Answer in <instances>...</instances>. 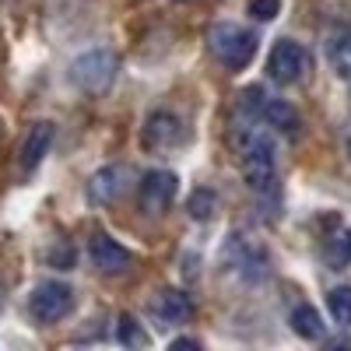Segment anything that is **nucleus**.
I'll return each instance as SVG.
<instances>
[{
	"mask_svg": "<svg viewBox=\"0 0 351 351\" xmlns=\"http://www.w3.org/2000/svg\"><path fill=\"white\" fill-rule=\"evenodd\" d=\"M243 172H246V183L256 193H267L274 186V172H278V158H274V141L271 134L263 130H246L243 137Z\"/></svg>",
	"mask_w": 351,
	"mask_h": 351,
	"instance_id": "1",
	"label": "nucleus"
},
{
	"mask_svg": "<svg viewBox=\"0 0 351 351\" xmlns=\"http://www.w3.org/2000/svg\"><path fill=\"white\" fill-rule=\"evenodd\" d=\"M208 43H211V53L228 67V71H243L250 67V60L256 56V36L243 25H215L208 32Z\"/></svg>",
	"mask_w": 351,
	"mask_h": 351,
	"instance_id": "2",
	"label": "nucleus"
},
{
	"mask_svg": "<svg viewBox=\"0 0 351 351\" xmlns=\"http://www.w3.org/2000/svg\"><path fill=\"white\" fill-rule=\"evenodd\" d=\"M116 67L120 64H116V56L109 49H88L71 64V81L95 95V92H106V88L116 81Z\"/></svg>",
	"mask_w": 351,
	"mask_h": 351,
	"instance_id": "3",
	"label": "nucleus"
},
{
	"mask_svg": "<svg viewBox=\"0 0 351 351\" xmlns=\"http://www.w3.org/2000/svg\"><path fill=\"white\" fill-rule=\"evenodd\" d=\"M74 309V288L64 281H43L32 299H28V313H32L39 324H56Z\"/></svg>",
	"mask_w": 351,
	"mask_h": 351,
	"instance_id": "4",
	"label": "nucleus"
},
{
	"mask_svg": "<svg viewBox=\"0 0 351 351\" xmlns=\"http://www.w3.org/2000/svg\"><path fill=\"white\" fill-rule=\"evenodd\" d=\"M176 190H180L176 172H169V169H152V172H144L141 190H137L141 211H144V215H162L169 204L176 200Z\"/></svg>",
	"mask_w": 351,
	"mask_h": 351,
	"instance_id": "5",
	"label": "nucleus"
},
{
	"mask_svg": "<svg viewBox=\"0 0 351 351\" xmlns=\"http://www.w3.org/2000/svg\"><path fill=\"white\" fill-rule=\"evenodd\" d=\"M221 260H225V267L236 271L243 281H260L263 271H267V253H263L256 243H250L246 236H232Z\"/></svg>",
	"mask_w": 351,
	"mask_h": 351,
	"instance_id": "6",
	"label": "nucleus"
},
{
	"mask_svg": "<svg viewBox=\"0 0 351 351\" xmlns=\"http://www.w3.org/2000/svg\"><path fill=\"white\" fill-rule=\"evenodd\" d=\"M306 71H309V53L291 39H281L267 56V74L278 84H295Z\"/></svg>",
	"mask_w": 351,
	"mask_h": 351,
	"instance_id": "7",
	"label": "nucleus"
},
{
	"mask_svg": "<svg viewBox=\"0 0 351 351\" xmlns=\"http://www.w3.org/2000/svg\"><path fill=\"white\" fill-rule=\"evenodd\" d=\"M127 180H130L127 165H106V169H99L92 180H88V200L99 204V208L120 200L123 190H127Z\"/></svg>",
	"mask_w": 351,
	"mask_h": 351,
	"instance_id": "8",
	"label": "nucleus"
},
{
	"mask_svg": "<svg viewBox=\"0 0 351 351\" xmlns=\"http://www.w3.org/2000/svg\"><path fill=\"white\" fill-rule=\"evenodd\" d=\"M152 313L162 319L165 327H180V324H186V319L193 316V302L180 288H162L158 295L152 299Z\"/></svg>",
	"mask_w": 351,
	"mask_h": 351,
	"instance_id": "9",
	"label": "nucleus"
},
{
	"mask_svg": "<svg viewBox=\"0 0 351 351\" xmlns=\"http://www.w3.org/2000/svg\"><path fill=\"white\" fill-rule=\"evenodd\" d=\"M88 256H92V263L102 271V274H123L130 267V253L116 243L112 236H106V232H99V236L92 239V246H88Z\"/></svg>",
	"mask_w": 351,
	"mask_h": 351,
	"instance_id": "10",
	"label": "nucleus"
},
{
	"mask_svg": "<svg viewBox=\"0 0 351 351\" xmlns=\"http://www.w3.org/2000/svg\"><path fill=\"white\" fill-rule=\"evenodd\" d=\"M183 137V123L176 120L172 112H165V109H158V112H152L148 116V123H144V148H172L176 141Z\"/></svg>",
	"mask_w": 351,
	"mask_h": 351,
	"instance_id": "11",
	"label": "nucleus"
},
{
	"mask_svg": "<svg viewBox=\"0 0 351 351\" xmlns=\"http://www.w3.org/2000/svg\"><path fill=\"white\" fill-rule=\"evenodd\" d=\"M49 144H53V123H36L32 130H28L25 144H21V165L25 169H36L46 158Z\"/></svg>",
	"mask_w": 351,
	"mask_h": 351,
	"instance_id": "12",
	"label": "nucleus"
},
{
	"mask_svg": "<svg viewBox=\"0 0 351 351\" xmlns=\"http://www.w3.org/2000/svg\"><path fill=\"white\" fill-rule=\"evenodd\" d=\"M260 120L267 123V127H274V130H285V134H295L299 130V112L291 109L285 99H263Z\"/></svg>",
	"mask_w": 351,
	"mask_h": 351,
	"instance_id": "13",
	"label": "nucleus"
},
{
	"mask_svg": "<svg viewBox=\"0 0 351 351\" xmlns=\"http://www.w3.org/2000/svg\"><path fill=\"white\" fill-rule=\"evenodd\" d=\"M291 330H295L302 341H319L324 337V319H319V313L313 306H295L291 309Z\"/></svg>",
	"mask_w": 351,
	"mask_h": 351,
	"instance_id": "14",
	"label": "nucleus"
},
{
	"mask_svg": "<svg viewBox=\"0 0 351 351\" xmlns=\"http://www.w3.org/2000/svg\"><path fill=\"white\" fill-rule=\"evenodd\" d=\"M327 60L330 67L341 74V77H351V28H344V32H337L327 46Z\"/></svg>",
	"mask_w": 351,
	"mask_h": 351,
	"instance_id": "15",
	"label": "nucleus"
},
{
	"mask_svg": "<svg viewBox=\"0 0 351 351\" xmlns=\"http://www.w3.org/2000/svg\"><path fill=\"white\" fill-rule=\"evenodd\" d=\"M327 306H330V316L337 319L341 327H351V285H337V288H330Z\"/></svg>",
	"mask_w": 351,
	"mask_h": 351,
	"instance_id": "16",
	"label": "nucleus"
},
{
	"mask_svg": "<svg viewBox=\"0 0 351 351\" xmlns=\"http://www.w3.org/2000/svg\"><path fill=\"white\" fill-rule=\"evenodd\" d=\"M186 211H190L193 221H208V218H215V211H218V197H215L211 190H193L190 200H186Z\"/></svg>",
	"mask_w": 351,
	"mask_h": 351,
	"instance_id": "17",
	"label": "nucleus"
},
{
	"mask_svg": "<svg viewBox=\"0 0 351 351\" xmlns=\"http://www.w3.org/2000/svg\"><path fill=\"white\" fill-rule=\"evenodd\" d=\"M116 341H120L123 348H144V344H148V334L141 330V324H137L130 313H123L120 316V327H116Z\"/></svg>",
	"mask_w": 351,
	"mask_h": 351,
	"instance_id": "18",
	"label": "nucleus"
},
{
	"mask_svg": "<svg viewBox=\"0 0 351 351\" xmlns=\"http://www.w3.org/2000/svg\"><path fill=\"white\" fill-rule=\"evenodd\" d=\"M327 260L334 263V267H348V263H351V228L337 232V236L330 239V246H327Z\"/></svg>",
	"mask_w": 351,
	"mask_h": 351,
	"instance_id": "19",
	"label": "nucleus"
},
{
	"mask_svg": "<svg viewBox=\"0 0 351 351\" xmlns=\"http://www.w3.org/2000/svg\"><path fill=\"white\" fill-rule=\"evenodd\" d=\"M278 14H281V0H250V18L274 21Z\"/></svg>",
	"mask_w": 351,
	"mask_h": 351,
	"instance_id": "20",
	"label": "nucleus"
},
{
	"mask_svg": "<svg viewBox=\"0 0 351 351\" xmlns=\"http://www.w3.org/2000/svg\"><path fill=\"white\" fill-rule=\"evenodd\" d=\"M53 260H56V263H60V267L67 271L71 263H74V253H71V250H56V253H53Z\"/></svg>",
	"mask_w": 351,
	"mask_h": 351,
	"instance_id": "21",
	"label": "nucleus"
},
{
	"mask_svg": "<svg viewBox=\"0 0 351 351\" xmlns=\"http://www.w3.org/2000/svg\"><path fill=\"white\" fill-rule=\"evenodd\" d=\"M172 348H176V351H183V348H200V344H197L193 337H180V341H172Z\"/></svg>",
	"mask_w": 351,
	"mask_h": 351,
	"instance_id": "22",
	"label": "nucleus"
},
{
	"mask_svg": "<svg viewBox=\"0 0 351 351\" xmlns=\"http://www.w3.org/2000/svg\"><path fill=\"white\" fill-rule=\"evenodd\" d=\"M344 152H348V158H351V134L344 137Z\"/></svg>",
	"mask_w": 351,
	"mask_h": 351,
	"instance_id": "23",
	"label": "nucleus"
}]
</instances>
